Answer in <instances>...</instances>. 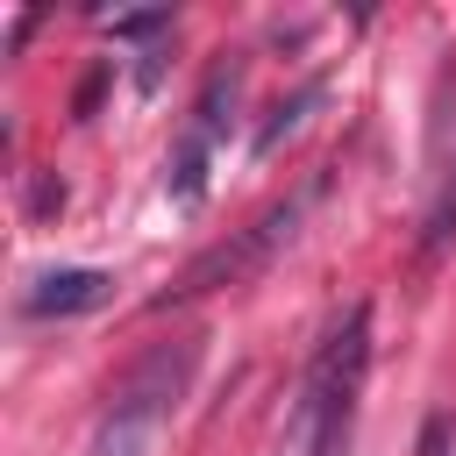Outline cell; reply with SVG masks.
<instances>
[{"instance_id": "cell-7", "label": "cell", "mask_w": 456, "mask_h": 456, "mask_svg": "<svg viewBox=\"0 0 456 456\" xmlns=\"http://www.w3.org/2000/svg\"><path fill=\"white\" fill-rule=\"evenodd\" d=\"M413 456H456V413H449V406H435V413L420 420V442H413Z\"/></svg>"}, {"instance_id": "cell-5", "label": "cell", "mask_w": 456, "mask_h": 456, "mask_svg": "<svg viewBox=\"0 0 456 456\" xmlns=\"http://www.w3.org/2000/svg\"><path fill=\"white\" fill-rule=\"evenodd\" d=\"M314 100H321V78H314V86H299L292 100H278V107H271V121L256 128V142H249V150H256V157H271V150H278V142L306 121V107H314Z\"/></svg>"}, {"instance_id": "cell-6", "label": "cell", "mask_w": 456, "mask_h": 456, "mask_svg": "<svg viewBox=\"0 0 456 456\" xmlns=\"http://www.w3.org/2000/svg\"><path fill=\"white\" fill-rule=\"evenodd\" d=\"M456 242V164H449V178H442V192H435V207H428V228H420V256H442Z\"/></svg>"}, {"instance_id": "cell-2", "label": "cell", "mask_w": 456, "mask_h": 456, "mask_svg": "<svg viewBox=\"0 0 456 456\" xmlns=\"http://www.w3.org/2000/svg\"><path fill=\"white\" fill-rule=\"evenodd\" d=\"M192 370H200V335H178V342H157L107 399L100 428H93V456H157L164 428L178 420L185 392H192Z\"/></svg>"}, {"instance_id": "cell-4", "label": "cell", "mask_w": 456, "mask_h": 456, "mask_svg": "<svg viewBox=\"0 0 456 456\" xmlns=\"http://www.w3.org/2000/svg\"><path fill=\"white\" fill-rule=\"evenodd\" d=\"M107 292H114L107 271H93V264H64V271H36V278L21 285L14 306H21L28 321H71V314H93Z\"/></svg>"}, {"instance_id": "cell-3", "label": "cell", "mask_w": 456, "mask_h": 456, "mask_svg": "<svg viewBox=\"0 0 456 456\" xmlns=\"http://www.w3.org/2000/svg\"><path fill=\"white\" fill-rule=\"evenodd\" d=\"M314 192H321V178L306 185V192H292V200H278V207H264L249 228H235L228 242H214V249H200L185 271H178V285L171 292H157L150 306L164 314V306H178V299H207V292H221V285H249L256 271H271V256L299 235V221H306V207H314Z\"/></svg>"}, {"instance_id": "cell-1", "label": "cell", "mask_w": 456, "mask_h": 456, "mask_svg": "<svg viewBox=\"0 0 456 456\" xmlns=\"http://www.w3.org/2000/svg\"><path fill=\"white\" fill-rule=\"evenodd\" d=\"M363 378H370V306H349L328 328V342L314 349L306 378H299V399H292V420H285V449L292 456H342L349 428H356Z\"/></svg>"}]
</instances>
